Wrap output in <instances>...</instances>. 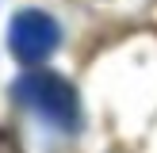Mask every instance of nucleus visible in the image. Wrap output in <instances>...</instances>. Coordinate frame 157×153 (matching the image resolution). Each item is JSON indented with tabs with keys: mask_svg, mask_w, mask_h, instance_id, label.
Here are the masks:
<instances>
[{
	"mask_svg": "<svg viewBox=\"0 0 157 153\" xmlns=\"http://www.w3.org/2000/svg\"><path fill=\"white\" fill-rule=\"evenodd\" d=\"M15 99L27 103L31 111H38L58 130H77V122H81L77 92L58 73H27V76H19L15 80Z\"/></svg>",
	"mask_w": 157,
	"mask_h": 153,
	"instance_id": "f257e3e1",
	"label": "nucleus"
},
{
	"mask_svg": "<svg viewBox=\"0 0 157 153\" xmlns=\"http://www.w3.org/2000/svg\"><path fill=\"white\" fill-rule=\"evenodd\" d=\"M8 46L19 61H42L46 54H54L58 46V23L46 12H19L12 19V35Z\"/></svg>",
	"mask_w": 157,
	"mask_h": 153,
	"instance_id": "f03ea898",
	"label": "nucleus"
},
{
	"mask_svg": "<svg viewBox=\"0 0 157 153\" xmlns=\"http://www.w3.org/2000/svg\"><path fill=\"white\" fill-rule=\"evenodd\" d=\"M0 153H23L19 145H15L12 138H8V130H0Z\"/></svg>",
	"mask_w": 157,
	"mask_h": 153,
	"instance_id": "7ed1b4c3",
	"label": "nucleus"
}]
</instances>
